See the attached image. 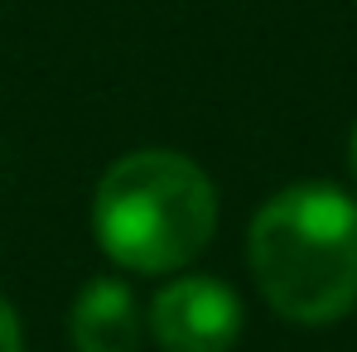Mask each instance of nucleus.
Returning <instances> with one entry per match:
<instances>
[{
	"label": "nucleus",
	"mask_w": 357,
	"mask_h": 352,
	"mask_svg": "<svg viewBox=\"0 0 357 352\" xmlns=\"http://www.w3.org/2000/svg\"><path fill=\"white\" fill-rule=\"evenodd\" d=\"M261 299L299 328H328L357 309V198L333 183H290L261 203L246 232Z\"/></svg>",
	"instance_id": "obj_1"
},
{
	"label": "nucleus",
	"mask_w": 357,
	"mask_h": 352,
	"mask_svg": "<svg viewBox=\"0 0 357 352\" xmlns=\"http://www.w3.org/2000/svg\"><path fill=\"white\" fill-rule=\"evenodd\" d=\"M218 232V188L178 150H130L92 193V236L130 275H178Z\"/></svg>",
	"instance_id": "obj_2"
},
{
	"label": "nucleus",
	"mask_w": 357,
	"mask_h": 352,
	"mask_svg": "<svg viewBox=\"0 0 357 352\" xmlns=\"http://www.w3.org/2000/svg\"><path fill=\"white\" fill-rule=\"evenodd\" d=\"M145 328L165 352H232L246 328V309L218 275H174L150 299Z\"/></svg>",
	"instance_id": "obj_3"
},
{
	"label": "nucleus",
	"mask_w": 357,
	"mask_h": 352,
	"mask_svg": "<svg viewBox=\"0 0 357 352\" xmlns=\"http://www.w3.org/2000/svg\"><path fill=\"white\" fill-rule=\"evenodd\" d=\"M68 338H73L77 352H140L145 314H140L135 290L121 275H92L73 294Z\"/></svg>",
	"instance_id": "obj_4"
},
{
	"label": "nucleus",
	"mask_w": 357,
	"mask_h": 352,
	"mask_svg": "<svg viewBox=\"0 0 357 352\" xmlns=\"http://www.w3.org/2000/svg\"><path fill=\"white\" fill-rule=\"evenodd\" d=\"M0 352H24V328H20V314L0 299Z\"/></svg>",
	"instance_id": "obj_5"
},
{
	"label": "nucleus",
	"mask_w": 357,
	"mask_h": 352,
	"mask_svg": "<svg viewBox=\"0 0 357 352\" xmlns=\"http://www.w3.org/2000/svg\"><path fill=\"white\" fill-rule=\"evenodd\" d=\"M348 164H353V178H357V125H353V140H348Z\"/></svg>",
	"instance_id": "obj_6"
}]
</instances>
